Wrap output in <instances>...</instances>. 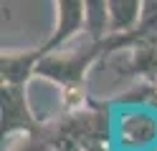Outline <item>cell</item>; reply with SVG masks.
<instances>
[{
    "mask_svg": "<svg viewBox=\"0 0 157 151\" xmlns=\"http://www.w3.org/2000/svg\"><path fill=\"white\" fill-rule=\"evenodd\" d=\"M84 30H86V0H56V28L41 50L51 53L68 40L78 38Z\"/></svg>",
    "mask_w": 157,
    "mask_h": 151,
    "instance_id": "6da1fadb",
    "label": "cell"
},
{
    "mask_svg": "<svg viewBox=\"0 0 157 151\" xmlns=\"http://www.w3.org/2000/svg\"><path fill=\"white\" fill-rule=\"evenodd\" d=\"M137 33H157V0H142V15Z\"/></svg>",
    "mask_w": 157,
    "mask_h": 151,
    "instance_id": "52a82bcc",
    "label": "cell"
},
{
    "mask_svg": "<svg viewBox=\"0 0 157 151\" xmlns=\"http://www.w3.org/2000/svg\"><path fill=\"white\" fill-rule=\"evenodd\" d=\"M84 151H106V149H104V146H99V144H91L89 149H84Z\"/></svg>",
    "mask_w": 157,
    "mask_h": 151,
    "instance_id": "ba28073f",
    "label": "cell"
},
{
    "mask_svg": "<svg viewBox=\"0 0 157 151\" xmlns=\"http://www.w3.org/2000/svg\"><path fill=\"white\" fill-rule=\"evenodd\" d=\"M106 13H109V33H129L140 25L142 0H106Z\"/></svg>",
    "mask_w": 157,
    "mask_h": 151,
    "instance_id": "5b68a950",
    "label": "cell"
},
{
    "mask_svg": "<svg viewBox=\"0 0 157 151\" xmlns=\"http://www.w3.org/2000/svg\"><path fill=\"white\" fill-rule=\"evenodd\" d=\"M33 111L28 103V91L23 86H3V131L13 134V131H23L33 124Z\"/></svg>",
    "mask_w": 157,
    "mask_h": 151,
    "instance_id": "277c9868",
    "label": "cell"
},
{
    "mask_svg": "<svg viewBox=\"0 0 157 151\" xmlns=\"http://www.w3.org/2000/svg\"><path fill=\"white\" fill-rule=\"evenodd\" d=\"M86 33L91 38H101L104 33H109L106 0H86Z\"/></svg>",
    "mask_w": 157,
    "mask_h": 151,
    "instance_id": "8992f818",
    "label": "cell"
},
{
    "mask_svg": "<svg viewBox=\"0 0 157 151\" xmlns=\"http://www.w3.org/2000/svg\"><path fill=\"white\" fill-rule=\"evenodd\" d=\"M43 58V50H3L0 58V73L3 83L8 86H25L38 73V63Z\"/></svg>",
    "mask_w": 157,
    "mask_h": 151,
    "instance_id": "3957f363",
    "label": "cell"
},
{
    "mask_svg": "<svg viewBox=\"0 0 157 151\" xmlns=\"http://www.w3.org/2000/svg\"><path fill=\"white\" fill-rule=\"evenodd\" d=\"M117 138L129 151H147L157 141V118L150 111H124L117 124Z\"/></svg>",
    "mask_w": 157,
    "mask_h": 151,
    "instance_id": "7a4b0ae2",
    "label": "cell"
}]
</instances>
